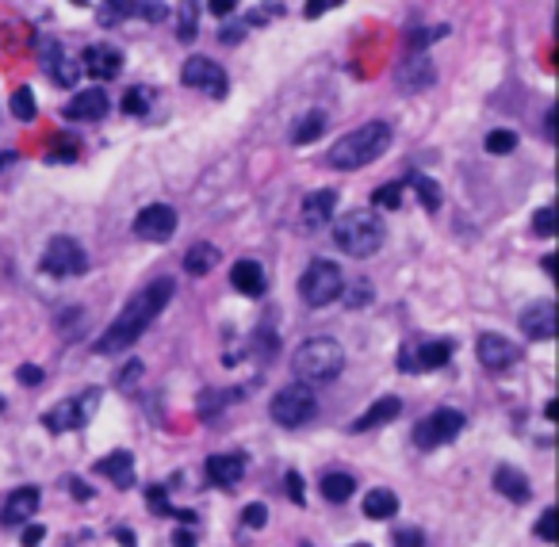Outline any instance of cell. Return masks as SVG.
<instances>
[{
  "instance_id": "f6af8a7d",
  "label": "cell",
  "mask_w": 559,
  "mask_h": 547,
  "mask_svg": "<svg viewBox=\"0 0 559 547\" xmlns=\"http://www.w3.org/2000/svg\"><path fill=\"white\" fill-rule=\"evenodd\" d=\"M42 540H47V528H42V525H27L23 528V547H39Z\"/></svg>"
},
{
  "instance_id": "4fadbf2b",
  "label": "cell",
  "mask_w": 559,
  "mask_h": 547,
  "mask_svg": "<svg viewBox=\"0 0 559 547\" xmlns=\"http://www.w3.org/2000/svg\"><path fill=\"white\" fill-rule=\"evenodd\" d=\"M395 81H398V89H403V92H425L429 84L437 81L433 57H429V54H406L403 65L395 69Z\"/></svg>"
},
{
  "instance_id": "bcb514c9",
  "label": "cell",
  "mask_w": 559,
  "mask_h": 547,
  "mask_svg": "<svg viewBox=\"0 0 559 547\" xmlns=\"http://www.w3.org/2000/svg\"><path fill=\"white\" fill-rule=\"evenodd\" d=\"M241 35H246V23H226V27H219V39L223 42H241Z\"/></svg>"
},
{
  "instance_id": "2e32d148",
  "label": "cell",
  "mask_w": 559,
  "mask_h": 547,
  "mask_svg": "<svg viewBox=\"0 0 559 547\" xmlns=\"http://www.w3.org/2000/svg\"><path fill=\"white\" fill-rule=\"evenodd\" d=\"M123 69V54L116 47H89L81 57V74H89L92 81H116Z\"/></svg>"
},
{
  "instance_id": "7c38bea8",
  "label": "cell",
  "mask_w": 559,
  "mask_h": 547,
  "mask_svg": "<svg viewBox=\"0 0 559 547\" xmlns=\"http://www.w3.org/2000/svg\"><path fill=\"white\" fill-rule=\"evenodd\" d=\"M476 356H479V364L486 371H510L521 360V349L502 334H483L479 344H476Z\"/></svg>"
},
{
  "instance_id": "6f0895ef",
  "label": "cell",
  "mask_w": 559,
  "mask_h": 547,
  "mask_svg": "<svg viewBox=\"0 0 559 547\" xmlns=\"http://www.w3.org/2000/svg\"><path fill=\"white\" fill-rule=\"evenodd\" d=\"M303 547H310V543H303Z\"/></svg>"
},
{
  "instance_id": "83f0119b",
  "label": "cell",
  "mask_w": 559,
  "mask_h": 547,
  "mask_svg": "<svg viewBox=\"0 0 559 547\" xmlns=\"http://www.w3.org/2000/svg\"><path fill=\"white\" fill-rule=\"evenodd\" d=\"M395 513H398V498L391 491H383V486H376V491L364 498V517H368V521H391Z\"/></svg>"
},
{
  "instance_id": "1f68e13d",
  "label": "cell",
  "mask_w": 559,
  "mask_h": 547,
  "mask_svg": "<svg viewBox=\"0 0 559 547\" xmlns=\"http://www.w3.org/2000/svg\"><path fill=\"white\" fill-rule=\"evenodd\" d=\"M513 150H518V135H513V131H491V135H486V153L506 157Z\"/></svg>"
},
{
  "instance_id": "277c9868",
  "label": "cell",
  "mask_w": 559,
  "mask_h": 547,
  "mask_svg": "<svg viewBox=\"0 0 559 547\" xmlns=\"http://www.w3.org/2000/svg\"><path fill=\"white\" fill-rule=\"evenodd\" d=\"M383 238H387V226L376 211H349L345 219H337V226H334V246L345 256H356V261L380 253Z\"/></svg>"
},
{
  "instance_id": "816d5d0a",
  "label": "cell",
  "mask_w": 559,
  "mask_h": 547,
  "mask_svg": "<svg viewBox=\"0 0 559 547\" xmlns=\"http://www.w3.org/2000/svg\"><path fill=\"white\" fill-rule=\"evenodd\" d=\"M66 486H69V491H74L77 498H89V494H92V491H89V486H84L81 479H66Z\"/></svg>"
},
{
  "instance_id": "7a4b0ae2",
  "label": "cell",
  "mask_w": 559,
  "mask_h": 547,
  "mask_svg": "<svg viewBox=\"0 0 559 547\" xmlns=\"http://www.w3.org/2000/svg\"><path fill=\"white\" fill-rule=\"evenodd\" d=\"M387 146H391V126L376 119V123L356 126V131H349L345 138H337L334 146H329L326 161L341 172H353V169H364V165L376 161V157H383Z\"/></svg>"
},
{
  "instance_id": "7bdbcfd3",
  "label": "cell",
  "mask_w": 559,
  "mask_h": 547,
  "mask_svg": "<svg viewBox=\"0 0 559 547\" xmlns=\"http://www.w3.org/2000/svg\"><path fill=\"white\" fill-rule=\"evenodd\" d=\"M16 379H20L23 386H39V383L47 379V376H42V368H35V364H23V368L16 371Z\"/></svg>"
},
{
  "instance_id": "11a10c76",
  "label": "cell",
  "mask_w": 559,
  "mask_h": 547,
  "mask_svg": "<svg viewBox=\"0 0 559 547\" xmlns=\"http://www.w3.org/2000/svg\"><path fill=\"white\" fill-rule=\"evenodd\" d=\"M544 417H548V421H555V417H559V402H548V406H544Z\"/></svg>"
},
{
  "instance_id": "f907efd6",
  "label": "cell",
  "mask_w": 559,
  "mask_h": 547,
  "mask_svg": "<svg viewBox=\"0 0 559 547\" xmlns=\"http://www.w3.org/2000/svg\"><path fill=\"white\" fill-rule=\"evenodd\" d=\"M173 543H177V547H196V543H192V532H188V528H177V532H173Z\"/></svg>"
},
{
  "instance_id": "9a60e30c",
  "label": "cell",
  "mask_w": 559,
  "mask_h": 547,
  "mask_svg": "<svg viewBox=\"0 0 559 547\" xmlns=\"http://www.w3.org/2000/svg\"><path fill=\"white\" fill-rule=\"evenodd\" d=\"M521 334L528 341H552L555 337V302L552 299L528 302L521 310Z\"/></svg>"
},
{
  "instance_id": "603a6c76",
  "label": "cell",
  "mask_w": 559,
  "mask_h": 547,
  "mask_svg": "<svg viewBox=\"0 0 559 547\" xmlns=\"http://www.w3.org/2000/svg\"><path fill=\"white\" fill-rule=\"evenodd\" d=\"M108 108H111V100H108V92L104 89H84V92H77L74 100H69V119H100V115H108Z\"/></svg>"
},
{
  "instance_id": "ba28073f",
  "label": "cell",
  "mask_w": 559,
  "mask_h": 547,
  "mask_svg": "<svg viewBox=\"0 0 559 547\" xmlns=\"http://www.w3.org/2000/svg\"><path fill=\"white\" fill-rule=\"evenodd\" d=\"M39 268L54 280H69V276H84V272H89V256H84V249L74 238L58 234V238H50V246H47V253H42Z\"/></svg>"
},
{
  "instance_id": "30bf717a",
  "label": "cell",
  "mask_w": 559,
  "mask_h": 547,
  "mask_svg": "<svg viewBox=\"0 0 559 547\" xmlns=\"http://www.w3.org/2000/svg\"><path fill=\"white\" fill-rule=\"evenodd\" d=\"M180 81L188 84V89H199V92H207L214 100L226 96V74H223V65L211 62V57H188L184 69H180Z\"/></svg>"
},
{
  "instance_id": "5b68a950",
  "label": "cell",
  "mask_w": 559,
  "mask_h": 547,
  "mask_svg": "<svg viewBox=\"0 0 559 547\" xmlns=\"http://www.w3.org/2000/svg\"><path fill=\"white\" fill-rule=\"evenodd\" d=\"M96 410H100V391H96V386H89V391H81L77 398L54 402V406L42 413V425H47V433L62 437V433H74V429H84L92 421Z\"/></svg>"
},
{
  "instance_id": "ac0fdd59",
  "label": "cell",
  "mask_w": 559,
  "mask_h": 547,
  "mask_svg": "<svg viewBox=\"0 0 559 547\" xmlns=\"http://www.w3.org/2000/svg\"><path fill=\"white\" fill-rule=\"evenodd\" d=\"M246 467H249L246 452H223V456H211V459H207V479H211L214 486H223V491H231V486L241 482Z\"/></svg>"
},
{
  "instance_id": "9c48e42d",
  "label": "cell",
  "mask_w": 559,
  "mask_h": 547,
  "mask_svg": "<svg viewBox=\"0 0 559 547\" xmlns=\"http://www.w3.org/2000/svg\"><path fill=\"white\" fill-rule=\"evenodd\" d=\"M460 429H464V413L460 410H433V413H425L418 425H414V444L425 452H433L441 448V444H449L460 437Z\"/></svg>"
},
{
  "instance_id": "d6986e66",
  "label": "cell",
  "mask_w": 559,
  "mask_h": 547,
  "mask_svg": "<svg viewBox=\"0 0 559 547\" xmlns=\"http://www.w3.org/2000/svg\"><path fill=\"white\" fill-rule=\"evenodd\" d=\"M494 491L502 498H510V501H518V506H521V501L533 498V482H528L525 471L502 464V467H494Z\"/></svg>"
},
{
  "instance_id": "d590c367",
  "label": "cell",
  "mask_w": 559,
  "mask_h": 547,
  "mask_svg": "<svg viewBox=\"0 0 559 547\" xmlns=\"http://www.w3.org/2000/svg\"><path fill=\"white\" fill-rule=\"evenodd\" d=\"M238 398H241V391H231V395H204V398H199V413L211 417L219 406H231V402H238Z\"/></svg>"
},
{
  "instance_id": "ab89813d",
  "label": "cell",
  "mask_w": 559,
  "mask_h": 547,
  "mask_svg": "<svg viewBox=\"0 0 559 547\" xmlns=\"http://www.w3.org/2000/svg\"><path fill=\"white\" fill-rule=\"evenodd\" d=\"M123 16H131V4H104L100 8V23H108V27H116Z\"/></svg>"
},
{
  "instance_id": "db71d44e",
  "label": "cell",
  "mask_w": 559,
  "mask_h": 547,
  "mask_svg": "<svg viewBox=\"0 0 559 547\" xmlns=\"http://www.w3.org/2000/svg\"><path fill=\"white\" fill-rule=\"evenodd\" d=\"M326 8H329V4H319V0H310V4H307L303 12H307V16H310V20H314V16H322V12H326Z\"/></svg>"
},
{
  "instance_id": "52a82bcc",
  "label": "cell",
  "mask_w": 559,
  "mask_h": 547,
  "mask_svg": "<svg viewBox=\"0 0 559 547\" xmlns=\"http://www.w3.org/2000/svg\"><path fill=\"white\" fill-rule=\"evenodd\" d=\"M268 413H272V421H276V425H284V429H299V425H307L310 417L319 413V398H314L310 386L292 383V386H284V391L272 395Z\"/></svg>"
},
{
  "instance_id": "f5cc1de1",
  "label": "cell",
  "mask_w": 559,
  "mask_h": 547,
  "mask_svg": "<svg viewBox=\"0 0 559 547\" xmlns=\"http://www.w3.org/2000/svg\"><path fill=\"white\" fill-rule=\"evenodd\" d=\"M138 376H142V364H131V368L119 371V383H131V379H138Z\"/></svg>"
},
{
  "instance_id": "e575fe53",
  "label": "cell",
  "mask_w": 559,
  "mask_h": 547,
  "mask_svg": "<svg viewBox=\"0 0 559 547\" xmlns=\"http://www.w3.org/2000/svg\"><path fill=\"white\" fill-rule=\"evenodd\" d=\"M146 108H150V92L146 89H131L123 96V111L127 115H146Z\"/></svg>"
},
{
  "instance_id": "4dcf8cb0",
  "label": "cell",
  "mask_w": 559,
  "mask_h": 547,
  "mask_svg": "<svg viewBox=\"0 0 559 547\" xmlns=\"http://www.w3.org/2000/svg\"><path fill=\"white\" fill-rule=\"evenodd\" d=\"M449 35V27H410L406 31V54H425V47L429 42H437V39H444Z\"/></svg>"
},
{
  "instance_id": "3957f363",
  "label": "cell",
  "mask_w": 559,
  "mask_h": 547,
  "mask_svg": "<svg viewBox=\"0 0 559 547\" xmlns=\"http://www.w3.org/2000/svg\"><path fill=\"white\" fill-rule=\"evenodd\" d=\"M292 371L303 386L329 383L345 371V349L334 337H310L292 352Z\"/></svg>"
},
{
  "instance_id": "8fae6325",
  "label": "cell",
  "mask_w": 559,
  "mask_h": 547,
  "mask_svg": "<svg viewBox=\"0 0 559 547\" xmlns=\"http://www.w3.org/2000/svg\"><path fill=\"white\" fill-rule=\"evenodd\" d=\"M135 234L142 241H169L177 234V211L169 204H150L135 214Z\"/></svg>"
},
{
  "instance_id": "f35d334b",
  "label": "cell",
  "mask_w": 559,
  "mask_h": 547,
  "mask_svg": "<svg viewBox=\"0 0 559 547\" xmlns=\"http://www.w3.org/2000/svg\"><path fill=\"white\" fill-rule=\"evenodd\" d=\"M537 536H540L544 543H552V540H555V509H544V513H540V521H537Z\"/></svg>"
},
{
  "instance_id": "74e56055",
  "label": "cell",
  "mask_w": 559,
  "mask_h": 547,
  "mask_svg": "<svg viewBox=\"0 0 559 547\" xmlns=\"http://www.w3.org/2000/svg\"><path fill=\"white\" fill-rule=\"evenodd\" d=\"M241 525H246V528H265L268 525V509L261 506V501H253V506L241 509Z\"/></svg>"
},
{
  "instance_id": "44dd1931",
  "label": "cell",
  "mask_w": 559,
  "mask_h": 547,
  "mask_svg": "<svg viewBox=\"0 0 559 547\" xmlns=\"http://www.w3.org/2000/svg\"><path fill=\"white\" fill-rule=\"evenodd\" d=\"M231 283H234V291H238V295L257 299V295H265L268 276H265V268L257 265V261H238V265L231 268Z\"/></svg>"
},
{
  "instance_id": "ffe728a7",
  "label": "cell",
  "mask_w": 559,
  "mask_h": 547,
  "mask_svg": "<svg viewBox=\"0 0 559 547\" xmlns=\"http://www.w3.org/2000/svg\"><path fill=\"white\" fill-rule=\"evenodd\" d=\"M334 207H337V192L334 188H319L303 199V226L307 230H322L329 219H334Z\"/></svg>"
},
{
  "instance_id": "7dc6e473",
  "label": "cell",
  "mask_w": 559,
  "mask_h": 547,
  "mask_svg": "<svg viewBox=\"0 0 559 547\" xmlns=\"http://www.w3.org/2000/svg\"><path fill=\"white\" fill-rule=\"evenodd\" d=\"M368 295H371V287H368V283L353 287V291H349V307H364V302H368Z\"/></svg>"
},
{
  "instance_id": "60d3db41",
  "label": "cell",
  "mask_w": 559,
  "mask_h": 547,
  "mask_svg": "<svg viewBox=\"0 0 559 547\" xmlns=\"http://www.w3.org/2000/svg\"><path fill=\"white\" fill-rule=\"evenodd\" d=\"M284 482H288V498L295 501V506H303V501H307V494H303V474L288 471V479H284Z\"/></svg>"
},
{
  "instance_id": "6da1fadb",
  "label": "cell",
  "mask_w": 559,
  "mask_h": 547,
  "mask_svg": "<svg viewBox=\"0 0 559 547\" xmlns=\"http://www.w3.org/2000/svg\"><path fill=\"white\" fill-rule=\"evenodd\" d=\"M173 287H177V283L169 280V276L146 283V287H142V291L119 310V318L96 337L92 349H96V352H104V356H119V352H127V349H131V344L142 337V329H146V326L157 318V314L165 310V302L173 299Z\"/></svg>"
},
{
  "instance_id": "f546056e",
  "label": "cell",
  "mask_w": 559,
  "mask_h": 547,
  "mask_svg": "<svg viewBox=\"0 0 559 547\" xmlns=\"http://www.w3.org/2000/svg\"><path fill=\"white\" fill-rule=\"evenodd\" d=\"M322 131H326V115H322V111H307L303 119L295 123L292 142H295V146H310L314 138H322Z\"/></svg>"
},
{
  "instance_id": "c3c4849f",
  "label": "cell",
  "mask_w": 559,
  "mask_h": 547,
  "mask_svg": "<svg viewBox=\"0 0 559 547\" xmlns=\"http://www.w3.org/2000/svg\"><path fill=\"white\" fill-rule=\"evenodd\" d=\"M177 39H180V42H192V39H196V12H192V16H188V20H184V23H180V31H177Z\"/></svg>"
},
{
  "instance_id": "8d00e7d4",
  "label": "cell",
  "mask_w": 559,
  "mask_h": 547,
  "mask_svg": "<svg viewBox=\"0 0 559 547\" xmlns=\"http://www.w3.org/2000/svg\"><path fill=\"white\" fill-rule=\"evenodd\" d=\"M552 230H555V211L552 207H540L533 214V234L537 238H552Z\"/></svg>"
},
{
  "instance_id": "9f6ffc18",
  "label": "cell",
  "mask_w": 559,
  "mask_h": 547,
  "mask_svg": "<svg viewBox=\"0 0 559 547\" xmlns=\"http://www.w3.org/2000/svg\"><path fill=\"white\" fill-rule=\"evenodd\" d=\"M353 547H368V543H353Z\"/></svg>"
},
{
  "instance_id": "681fc988",
  "label": "cell",
  "mask_w": 559,
  "mask_h": 547,
  "mask_svg": "<svg viewBox=\"0 0 559 547\" xmlns=\"http://www.w3.org/2000/svg\"><path fill=\"white\" fill-rule=\"evenodd\" d=\"M207 8L223 20V16H231V12H234V0H214V4H207Z\"/></svg>"
},
{
  "instance_id": "836d02e7",
  "label": "cell",
  "mask_w": 559,
  "mask_h": 547,
  "mask_svg": "<svg viewBox=\"0 0 559 547\" xmlns=\"http://www.w3.org/2000/svg\"><path fill=\"white\" fill-rule=\"evenodd\" d=\"M371 204L376 207H387V211H395V207H403V184H383V188L371 192Z\"/></svg>"
},
{
  "instance_id": "d6a6232c",
  "label": "cell",
  "mask_w": 559,
  "mask_h": 547,
  "mask_svg": "<svg viewBox=\"0 0 559 547\" xmlns=\"http://www.w3.org/2000/svg\"><path fill=\"white\" fill-rule=\"evenodd\" d=\"M12 115H16L20 123H31L35 119V96H31V89H16V92H12Z\"/></svg>"
},
{
  "instance_id": "f1b7e54d",
  "label": "cell",
  "mask_w": 559,
  "mask_h": 547,
  "mask_svg": "<svg viewBox=\"0 0 559 547\" xmlns=\"http://www.w3.org/2000/svg\"><path fill=\"white\" fill-rule=\"evenodd\" d=\"M398 184H410L414 192H418V199H422V207L425 211H437L441 207V188H437V180H429V177H422V172H406Z\"/></svg>"
},
{
  "instance_id": "e0dca14e",
  "label": "cell",
  "mask_w": 559,
  "mask_h": 547,
  "mask_svg": "<svg viewBox=\"0 0 559 547\" xmlns=\"http://www.w3.org/2000/svg\"><path fill=\"white\" fill-rule=\"evenodd\" d=\"M39 513V486H20L12 491L4 501V513H0V525L4 528H20Z\"/></svg>"
},
{
  "instance_id": "ee69618b",
  "label": "cell",
  "mask_w": 559,
  "mask_h": 547,
  "mask_svg": "<svg viewBox=\"0 0 559 547\" xmlns=\"http://www.w3.org/2000/svg\"><path fill=\"white\" fill-rule=\"evenodd\" d=\"M131 16H146V20H165V4H131Z\"/></svg>"
},
{
  "instance_id": "7402d4cb",
  "label": "cell",
  "mask_w": 559,
  "mask_h": 547,
  "mask_svg": "<svg viewBox=\"0 0 559 547\" xmlns=\"http://www.w3.org/2000/svg\"><path fill=\"white\" fill-rule=\"evenodd\" d=\"M96 474H104L108 482H116L119 491L135 482V456L131 452H111L104 459H96Z\"/></svg>"
},
{
  "instance_id": "cb8c5ba5",
  "label": "cell",
  "mask_w": 559,
  "mask_h": 547,
  "mask_svg": "<svg viewBox=\"0 0 559 547\" xmlns=\"http://www.w3.org/2000/svg\"><path fill=\"white\" fill-rule=\"evenodd\" d=\"M398 413H403V402H398L395 395H387V398L376 402V406H368L361 417H356L353 433H368V429H376V425H387V421H395Z\"/></svg>"
},
{
  "instance_id": "484cf974",
  "label": "cell",
  "mask_w": 559,
  "mask_h": 547,
  "mask_svg": "<svg viewBox=\"0 0 559 547\" xmlns=\"http://www.w3.org/2000/svg\"><path fill=\"white\" fill-rule=\"evenodd\" d=\"M223 261V253L211 246V241H196V246L184 253V268L192 272V276H207V272H214Z\"/></svg>"
},
{
  "instance_id": "8992f818",
  "label": "cell",
  "mask_w": 559,
  "mask_h": 547,
  "mask_svg": "<svg viewBox=\"0 0 559 547\" xmlns=\"http://www.w3.org/2000/svg\"><path fill=\"white\" fill-rule=\"evenodd\" d=\"M341 291H345V272L334 261H310L307 272L299 276V299H303L307 307H326V302H334Z\"/></svg>"
},
{
  "instance_id": "d4e9b609",
  "label": "cell",
  "mask_w": 559,
  "mask_h": 547,
  "mask_svg": "<svg viewBox=\"0 0 559 547\" xmlns=\"http://www.w3.org/2000/svg\"><path fill=\"white\" fill-rule=\"evenodd\" d=\"M452 360V344L449 341H429V344H422L418 352H410V364H414V371H437V368H444Z\"/></svg>"
},
{
  "instance_id": "5bb4252c",
  "label": "cell",
  "mask_w": 559,
  "mask_h": 547,
  "mask_svg": "<svg viewBox=\"0 0 559 547\" xmlns=\"http://www.w3.org/2000/svg\"><path fill=\"white\" fill-rule=\"evenodd\" d=\"M39 50H42V69L50 74L54 84H62V89L77 84V77H81V62H74L69 54H62V47H58L54 39H42V42H39Z\"/></svg>"
},
{
  "instance_id": "b9f144b4",
  "label": "cell",
  "mask_w": 559,
  "mask_h": 547,
  "mask_svg": "<svg viewBox=\"0 0 559 547\" xmlns=\"http://www.w3.org/2000/svg\"><path fill=\"white\" fill-rule=\"evenodd\" d=\"M395 547H425V536L418 528H403V532H395Z\"/></svg>"
},
{
  "instance_id": "4316f807",
  "label": "cell",
  "mask_w": 559,
  "mask_h": 547,
  "mask_svg": "<svg viewBox=\"0 0 559 547\" xmlns=\"http://www.w3.org/2000/svg\"><path fill=\"white\" fill-rule=\"evenodd\" d=\"M319 491H322L326 501L341 506V501H349V498L356 494V479H353V474H345V471H329L326 479L319 482Z\"/></svg>"
}]
</instances>
